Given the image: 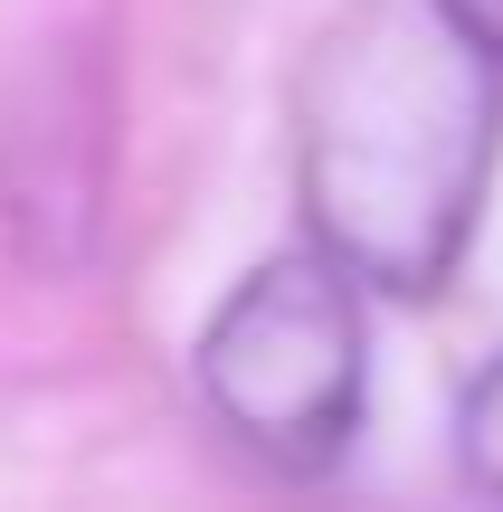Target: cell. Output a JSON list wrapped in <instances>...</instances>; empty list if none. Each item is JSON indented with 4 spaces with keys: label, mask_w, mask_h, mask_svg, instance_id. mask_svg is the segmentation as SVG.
Returning a JSON list of instances; mask_svg holds the SVG:
<instances>
[{
    "label": "cell",
    "mask_w": 503,
    "mask_h": 512,
    "mask_svg": "<svg viewBox=\"0 0 503 512\" xmlns=\"http://www.w3.org/2000/svg\"><path fill=\"white\" fill-rule=\"evenodd\" d=\"M503 57L447 0H342L295 86V200L323 256L371 294L456 285L494 190Z\"/></svg>",
    "instance_id": "obj_1"
},
{
    "label": "cell",
    "mask_w": 503,
    "mask_h": 512,
    "mask_svg": "<svg viewBox=\"0 0 503 512\" xmlns=\"http://www.w3.org/2000/svg\"><path fill=\"white\" fill-rule=\"evenodd\" d=\"M200 408L238 456L266 475H333L361 437V399H371V323H361V275L323 247L266 256L219 294L190 351Z\"/></svg>",
    "instance_id": "obj_2"
},
{
    "label": "cell",
    "mask_w": 503,
    "mask_h": 512,
    "mask_svg": "<svg viewBox=\"0 0 503 512\" xmlns=\"http://www.w3.org/2000/svg\"><path fill=\"white\" fill-rule=\"evenodd\" d=\"M95 200H105V105L57 86H29V105L0 133V209H10L19 247L38 266H67L95 238Z\"/></svg>",
    "instance_id": "obj_3"
},
{
    "label": "cell",
    "mask_w": 503,
    "mask_h": 512,
    "mask_svg": "<svg viewBox=\"0 0 503 512\" xmlns=\"http://www.w3.org/2000/svg\"><path fill=\"white\" fill-rule=\"evenodd\" d=\"M456 456H466V475L503 503V351H494L485 370H475L466 408H456Z\"/></svg>",
    "instance_id": "obj_4"
},
{
    "label": "cell",
    "mask_w": 503,
    "mask_h": 512,
    "mask_svg": "<svg viewBox=\"0 0 503 512\" xmlns=\"http://www.w3.org/2000/svg\"><path fill=\"white\" fill-rule=\"evenodd\" d=\"M447 10H456V19H466V29L485 38L494 57H503V0H447Z\"/></svg>",
    "instance_id": "obj_5"
}]
</instances>
